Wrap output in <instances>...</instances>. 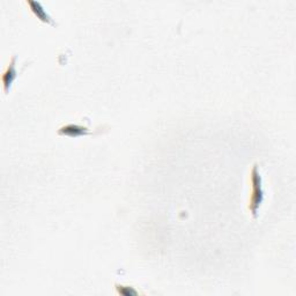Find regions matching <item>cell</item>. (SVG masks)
Instances as JSON below:
<instances>
[{"label":"cell","instance_id":"obj_1","mask_svg":"<svg viewBox=\"0 0 296 296\" xmlns=\"http://www.w3.org/2000/svg\"><path fill=\"white\" fill-rule=\"evenodd\" d=\"M251 184L252 192L249 201V211H250L253 218L258 217V210L264 201V190H263V180L258 171L257 164H255L251 171Z\"/></svg>","mask_w":296,"mask_h":296},{"label":"cell","instance_id":"obj_2","mask_svg":"<svg viewBox=\"0 0 296 296\" xmlns=\"http://www.w3.org/2000/svg\"><path fill=\"white\" fill-rule=\"evenodd\" d=\"M18 78V71H16V56H13L11 59L10 64H8L6 71L3 74V83H4V91L5 94H8L12 84Z\"/></svg>","mask_w":296,"mask_h":296},{"label":"cell","instance_id":"obj_3","mask_svg":"<svg viewBox=\"0 0 296 296\" xmlns=\"http://www.w3.org/2000/svg\"><path fill=\"white\" fill-rule=\"evenodd\" d=\"M59 134L67 135V137H82V135L92 134L91 131H88L84 126H80L77 124H69L66 126H63L59 130Z\"/></svg>","mask_w":296,"mask_h":296},{"label":"cell","instance_id":"obj_4","mask_svg":"<svg viewBox=\"0 0 296 296\" xmlns=\"http://www.w3.org/2000/svg\"><path fill=\"white\" fill-rule=\"evenodd\" d=\"M27 4L32 8V12L34 14L37 16V19H40L42 22H45V23H49V24H52V26H56V22L52 20L51 16H50L48 13H46V11L44 10L43 7L40 3H36V2H27Z\"/></svg>","mask_w":296,"mask_h":296}]
</instances>
